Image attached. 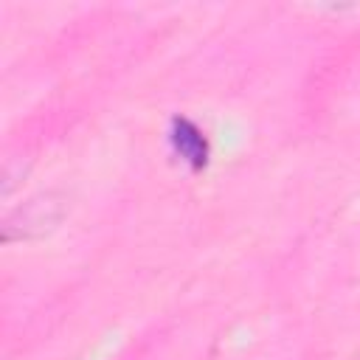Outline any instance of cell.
<instances>
[{
    "label": "cell",
    "mask_w": 360,
    "mask_h": 360,
    "mask_svg": "<svg viewBox=\"0 0 360 360\" xmlns=\"http://www.w3.org/2000/svg\"><path fill=\"white\" fill-rule=\"evenodd\" d=\"M172 143L177 149V155L191 163V169H202L205 160H208V143L205 138L200 135V129L186 121V118H174L172 121Z\"/></svg>",
    "instance_id": "1"
}]
</instances>
